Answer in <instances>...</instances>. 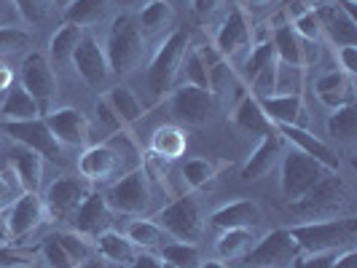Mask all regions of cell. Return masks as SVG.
<instances>
[{
  "label": "cell",
  "instance_id": "6da1fadb",
  "mask_svg": "<svg viewBox=\"0 0 357 268\" xmlns=\"http://www.w3.org/2000/svg\"><path fill=\"white\" fill-rule=\"evenodd\" d=\"M290 239L296 242L298 252L306 255H333V252L349 250L357 239L355 217H328L314 223H301L287 228Z\"/></svg>",
  "mask_w": 357,
  "mask_h": 268
},
{
  "label": "cell",
  "instance_id": "7a4b0ae2",
  "mask_svg": "<svg viewBox=\"0 0 357 268\" xmlns=\"http://www.w3.org/2000/svg\"><path fill=\"white\" fill-rule=\"evenodd\" d=\"M191 46V38L185 30H172L164 38L151 65H148V91H151V105H159L164 97H169L175 89V81L183 68V56Z\"/></svg>",
  "mask_w": 357,
  "mask_h": 268
},
{
  "label": "cell",
  "instance_id": "3957f363",
  "mask_svg": "<svg viewBox=\"0 0 357 268\" xmlns=\"http://www.w3.org/2000/svg\"><path fill=\"white\" fill-rule=\"evenodd\" d=\"M105 56L110 75H129L140 62L145 54V36L140 33L137 22L132 14H119L110 22V30L105 38Z\"/></svg>",
  "mask_w": 357,
  "mask_h": 268
},
{
  "label": "cell",
  "instance_id": "277c9868",
  "mask_svg": "<svg viewBox=\"0 0 357 268\" xmlns=\"http://www.w3.org/2000/svg\"><path fill=\"white\" fill-rule=\"evenodd\" d=\"M19 81L22 89L27 91L36 100L40 116H46L49 110H54V100L59 97V81L54 65L49 62V56L40 52H27L22 65H19Z\"/></svg>",
  "mask_w": 357,
  "mask_h": 268
},
{
  "label": "cell",
  "instance_id": "5b68a950",
  "mask_svg": "<svg viewBox=\"0 0 357 268\" xmlns=\"http://www.w3.org/2000/svg\"><path fill=\"white\" fill-rule=\"evenodd\" d=\"M328 169L320 161H314L312 156H306L301 150H290L282 156V166H280V188H282V198L285 204H296L298 198H304L325 175Z\"/></svg>",
  "mask_w": 357,
  "mask_h": 268
},
{
  "label": "cell",
  "instance_id": "8992f818",
  "mask_svg": "<svg viewBox=\"0 0 357 268\" xmlns=\"http://www.w3.org/2000/svg\"><path fill=\"white\" fill-rule=\"evenodd\" d=\"M156 223L164 228L167 236H172L178 242H188V244H197L202 239V233H204V214H202L199 201L191 194L169 201L156 214Z\"/></svg>",
  "mask_w": 357,
  "mask_h": 268
},
{
  "label": "cell",
  "instance_id": "52a82bcc",
  "mask_svg": "<svg viewBox=\"0 0 357 268\" xmlns=\"http://www.w3.org/2000/svg\"><path fill=\"white\" fill-rule=\"evenodd\" d=\"M102 196H105L107 207H110L113 212L143 214V212H148L151 196H153V194H151V178L145 175L143 166H140V169L129 172L124 178L113 180L110 188H107Z\"/></svg>",
  "mask_w": 357,
  "mask_h": 268
},
{
  "label": "cell",
  "instance_id": "ba28073f",
  "mask_svg": "<svg viewBox=\"0 0 357 268\" xmlns=\"http://www.w3.org/2000/svg\"><path fill=\"white\" fill-rule=\"evenodd\" d=\"M349 198V185L341 178L339 172H325L320 182L306 194L304 198H298L296 204H290V210L304 217H320V214H333L341 210Z\"/></svg>",
  "mask_w": 357,
  "mask_h": 268
},
{
  "label": "cell",
  "instance_id": "9c48e42d",
  "mask_svg": "<svg viewBox=\"0 0 357 268\" xmlns=\"http://www.w3.org/2000/svg\"><path fill=\"white\" fill-rule=\"evenodd\" d=\"M3 132L14 140L17 145H24L30 150H36L43 161H54L62 164V145L52 134L49 124L40 118H30V121H3Z\"/></svg>",
  "mask_w": 357,
  "mask_h": 268
},
{
  "label": "cell",
  "instance_id": "30bf717a",
  "mask_svg": "<svg viewBox=\"0 0 357 268\" xmlns=\"http://www.w3.org/2000/svg\"><path fill=\"white\" fill-rule=\"evenodd\" d=\"M89 182L84 178H56L46 185L43 191V210L46 220H73V214L78 212L81 201L89 196Z\"/></svg>",
  "mask_w": 357,
  "mask_h": 268
},
{
  "label": "cell",
  "instance_id": "8fae6325",
  "mask_svg": "<svg viewBox=\"0 0 357 268\" xmlns=\"http://www.w3.org/2000/svg\"><path fill=\"white\" fill-rule=\"evenodd\" d=\"M215 107V97L210 89H199L191 84H183L169 94V113L183 126H204L210 121Z\"/></svg>",
  "mask_w": 357,
  "mask_h": 268
},
{
  "label": "cell",
  "instance_id": "7c38bea8",
  "mask_svg": "<svg viewBox=\"0 0 357 268\" xmlns=\"http://www.w3.org/2000/svg\"><path fill=\"white\" fill-rule=\"evenodd\" d=\"M78 175L86 182H113V180L129 175L121 156L116 153V148L107 143L86 145L84 153L78 156Z\"/></svg>",
  "mask_w": 357,
  "mask_h": 268
},
{
  "label": "cell",
  "instance_id": "4fadbf2b",
  "mask_svg": "<svg viewBox=\"0 0 357 268\" xmlns=\"http://www.w3.org/2000/svg\"><path fill=\"white\" fill-rule=\"evenodd\" d=\"M40 223H46V210H43L40 194H22L6 210V226H8V236L14 244H22L24 239H30L40 228Z\"/></svg>",
  "mask_w": 357,
  "mask_h": 268
},
{
  "label": "cell",
  "instance_id": "5bb4252c",
  "mask_svg": "<svg viewBox=\"0 0 357 268\" xmlns=\"http://www.w3.org/2000/svg\"><path fill=\"white\" fill-rule=\"evenodd\" d=\"M70 62H73V68H75V75H78L89 89L105 86L107 78H110L105 49L100 46L97 38H89V36L81 38V43L75 46Z\"/></svg>",
  "mask_w": 357,
  "mask_h": 268
},
{
  "label": "cell",
  "instance_id": "9a60e30c",
  "mask_svg": "<svg viewBox=\"0 0 357 268\" xmlns=\"http://www.w3.org/2000/svg\"><path fill=\"white\" fill-rule=\"evenodd\" d=\"M296 255H298V247L290 239L287 228H277V231H268L266 236L255 239L252 250L245 258L255 268H280L282 263H293Z\"/></svg>",
  "mask_w": 357,
  "mask_h": 268
},
{
  "label": "cell",
  "instance_id": "2e32d148",
  "mask_svg": "<svg viewBox=\"0 0 357 268\" xmlns=\"http://www.w3.org/2000/svg\"><path fill=\"white\" fill-rule=\"evenodd\" d=\"M43 121L49 124L52 134L59 140V145H70V148H86L91 140V124L89 118L75 110V107H56L43 116Z\"/></svg>",
  "mask_w": 357,
  "mask_h": 268
},
{
  "label": "cell",
  "instance_id": "e0dca14e",
  "mask_svg": "<svg viewBox=\"0 0 357 268\" xmlns=\"http://www.w3.org/2000/svg\"><path fill=\"white\" fill-rule=\"evenodd\" d=\"M271 43H274V54L282 65H293V68H309L320 59V43H309L298 36L290 24L274 27L271 33Z\"/></svg>",
  "mask_w": 357,
  "mask_h": 268
},
{
  "label": "cell",
  "instance_id": "ac0fdd59",
  "mask_svg": "<svg viewBox=\"0 0 357 268\" xmlns=\"http://www.w3.org/2000/svg\"><path fill=\"white\" fill-rule=\"evenodd\" d=\"M274 129H277V134H280L285 143L293 145L296 150H301V153L312 156L314 161H320L328 172H341L339 153L325 143V140H320L317 134H312L306 126H274Z\"/></svg>",
  "mask_w": 357,
  "mask_h": 268
},
{
  "label": "cell",
  "instance_id": "d6986e66",
  "mask_svg": "<svg viewBox=\"0 0 357 268\" xmlns=\"http://www.w3.org/2000/svg\"><path fill=\"white\" fill-rule=\"evenodd\" d=\"M317 19H320L322 36H328V40L333 46H357V19L349 17L341 6H336L333 0H320L314 6Z\"/></svg>",
  "mask_w": 357,
  "mask_h": 268
},
{
  "label": "cell",
  "instance_id": "ffe728a7",
  "mask_svg": "<svg viewBox=\"0 0 357 268\" xmlns=\"http://www.w3.org/2000/svg\"><path fill=\"white\" fill-rule=\"evenodd\" d=\"M70 223L75 226V233H81L86 239H97L100 233L113 226V210L107 207L105 196L100 191H89V196L81 201Z\"/></svg>",
  "mask_w": 357,
  "mask_h": 268
},
{
  "label": "cell",
  "instance_id": "44dd1931",
  "mask_svg": "<svg viewBox=\"0 0 357 268\" xmlns=\"http://www.w3.org/2000/svg\"><path fill=\"white\" fill-rule=\"evenodd\" d=\"M252 43V27L245 8H234L229 17L223 19L218 36H215V52L226 59H231L236 52L248 49Z\"/></svg>",
  "mask_w": 357,
  "mask_h": 268
},
{
  "label": "cell",
  "instance_id": "7402d4cb",
  "mask_svg": "<svg viewBox=\"0 0 357 268\" xmlns=\"http://www.w3.org/2000/svg\"><path fill=\"white\" fill-rule=\"evenodd\" d=\"M261 110L266 113V118L274 126H306L309 116H306L304 94H274V97H264L258 100Z\"/></svg>",
  "mask_w": 357,
  "mask_h": 268
},
{
  "label": "cell",
  "instance_id": "603a6c76",
  "mask_svg": "<svg viewBox=\"0 0 357 268\" xmlns=\"http://www.w3.org/2000/svg\"><path fill=\"white\" fill-rule=\"evenodd\" d=\"M8 166L17 178L22 194H38L43 185V159L38 156L36 150L17 145L8 150Z\"/></svg>",
  "mask_w": 357,
  "mask_h": 268
},
{
  "label": "cell",
  "instance_id": "cb8c5ba5",
  "mask_svg": "<svg viewBox=\"0 0 357 268\" xmlns=\"http://www.w3.org/2000/svg\"><path fill=\"white\" fill-rule=\"evenodd\" d=\"M261 207L252 198H234L229 204L218 207L210 214V223L218 231H229V228H255L261 223Z\"/></svg>",
  "mask_w": 357,
  "mask_h": 268
},
{
  "label": "cell",
  "instance_id": "d4e9b609",
  "mask_svg": "<svg viewBox=\"0 0 357 268\" xmlns=\"http://www.w3.org/2000/svg\"><path fill=\"white\" fill-rule=\"evenodd\" d=\"M314 94L325 107L336 110L341 105L355 102V78L344 70H328L314 81Z\"/></svg>",
  "mask_w": 357,
  "mask_h": 268
},
{
  "label": "cell",
  "instance_id": "484cf974",
  "mask_svg": "<svg viewBox=\"0 0 357 268\" xmlns=\"http://www.w3.org/2000/svg\"><path fill=\"white\" fill-rule=\"evenodd\" d=\"M282 137L274 132V134H266V137H261V143L252 148V153L248 156V161L242 164V172H239V178L242 180H261L266 178L268 172L274 169V164L280 161L282 156Z\"/></svg>",
  "mask_w": 357,
  "mask_h": 268
},
{
  "label": "cell",
  "instance_id": "4316f807",
  "mask_svg": "<svg viewBox=\"0 0 357 268\" xmlns=\"http://www.w3.org/2000/svg\"><path fill=\"white\" fill-rule=\"evenodd\" d=\"M229 118H231V124L236 126V129H242V132H248V134L266 137V134H274V132H277L274 124L266 118V113L261 110V102H258L252 94H242V97H239V102L234 105Z\"/></svg>",
  "mask_w": 357,
  "mask_h": 268
},
{
  "label": "cell",
  "instance_id": "83f0119b",
  "mask_svg": "<svg viewBox=\"0 0 357 268\" xmlns=\"http://www.w3.org/2000/svg\"><path fill=\"white\" fill-rule=\"evenodd\" d=\"M185 150H188V132L175 124L159 126L148 143V153L167 161H178L180 156H185Z\"/></svg>",
  "mask_w": 357,
  "mask_h": 268
},
{
  "label": "cell",
  "instance_id": "f1b7e54d",
  "mask_svg": "<svg viewBox=\"0 0 357 268\" xmlns=\"http://www.w3.org/2000/svg\"><path fill=\"white\" fill-rule=\"evenodd\" d=\"M94 250L100 252L102 260L116 263V266H129V263L135 260V255L140 252L129 242L126 233H119V231H113V228H107V231H102L94 239Z\"/></svg>",
  "mask_w": 357,
  "mask_h": 268
},
{
  "label": "cell",
  "instance_id": "f546056e",
  "mask_svg": "<svg viewBox=\"0 0 357 268\" xmlns=\"http://www.w3.org/2000/svg\"><path fill=\"white\" fill-rule=\"evenodd\" d=\"M199 56L204 62V70H207V84H210V91L213 97H220L223 91L231 86L234 81V68L226 56L215 52V46H197Z\"/></svg>",
  "mask_w": 357,
  "mask_h": 268
},
{
  "label": "cell",
  "instance_id": "4dcf8cb0",
  "mask_svg": "<svg viewBox=\"0 0 357 268\" xmlns=\"http://www.w3.org/2000/svg\"><path fill=\"white\" fill-rule=\"evenodd\" d=\"M107 100V105H110V110L116 113V118L121 121V126H132L137 124L140 118H143L145 107L143 102H140V97L135 94V91L129 89V86H113V89H107L105 94H102Z\"/></svg>",
  "mask_w": 357,
  "mask_h": 268
},
{
  "label": "cell",
  "instance_id": "1f68e13d",
  "mask_svg": "<svg viewBox=\"0 0 357 268\" xmlns=\"http://www.w3.org/2000/svg\"><path fill=\"white\" fill-rule=\"evenodd\" d=\"M135 22H137L143 36H156V33H161L164 27H169L175 22V8H172L169 0H148Z\"/></svg>",
  "mask_w": 357,
  "mask_h": 268
},
{
  "label": "cell",
  "instance_id": "d6a6232c",
  "mask_svg": "<svg viewBox=\"0 0 357 268\" xmlns=\"http://www.w3.org/2000/svg\"><path fill=\"white\" fill-rule=\"evenodd\" d=\"M0 116L6 121H30V118H40V110H38L36 100L22 86H11L0 102Z\"/></svg>",
  "mask_w": 357,
  "mask_h": 268
},
{
  "label": "cell",
  "instance_id": "836d02e7",
  "mask_svg": "<svg viewBox=\"0 0 357 268\" xmlns=\"http://www.w3.org/2000/svg\"><path fill=\"white\" fill-rule=\"evenodd\" d=\"M107 14V0H70L65 8H62V17L68 24L75 27H94L100 24Z\"/></svg>",
  "mask_w": 357,
  "mask_h": 268
},
{
  "label": "cell",
  "instance_id": "e575fe53",
  "mask_svg": "<svg viewBox=\"0 0 357 268\" xmlns=\"http://www.w3.org/2000/svg\"><path fill=\"white\" fill-rule=\"evenodd\" d=\"M252 244H255L252 228H229V231H220L215 242V252L220 260H239L252 250Z\"/></svg>",
  "mask_w": 357,
  "mask_h": 268
},
{
  "label": "cell",
  "instance_id": "d590c367",
  "mask_svg": "<svg viewBox=\"0 0 357 268\" xmlns=\"http://www.w3.org/2000/svg\"><path fill=\"white\" fill-rule=\"evenodd\" d=\"M126 236H129V242L137 247V250L143 252H151V250H161L164 247V242H167V233L161 228L156 220H132L129 223V228H126Z\"/></svg>",
  "mask_w": 357,
  "mask_h": 268
},
{
  "label": "cell",
  "instance_id": "8d00e7d4",
  "mask_svg": "<svg viewBox=\"0 0 357 268\" xmlns=\"http://www.w3.org/2000/svg\"><path fill=\"white\" fill-rule=\"evenodd\" d=\"M218 169H220V166H218L215 161L188 159L183 164V169H180V178H183V185H185L188 191H204V188L215 185Z\"/></svg>",
  "mask_w": 357,
  "mask_h": 268
},
{
  "label": "cell",
  "instance_id": "74e56055",
  "mask_svg": "<svg viewBox=\"0 0 357 268\" xmlns=\"http://www.w3.org/2000/svg\"><path fill=\"white\" fill-rule=\"evenodd\" d=\"M81 38H84V30L65 22V24L52 36V40H49V62H52V65L68 62L73 56V52H75V46L81 43Z\"/></svg>",
  "mask_w": 357,
  "mask_h": 268
},
{
  "label": "cell",
  "instance_id": "f35d334b",
  "mask_svg": "<svg viewBox=\"0 0 357 268\" xmlns=\"http://www.w3.org/2000/svg\"><path fill=\"white\" fill-rule=\"evenodd\" d=\"M328 134L333 137V140H344V143H349V140H355L357 134V105H341L336 107L331 116H328Z\"/></svg>",
  "mask_w": 357,
  "mask_h": 268
},
{
  "label": "cell",
  "instance_id": "ab89813d",
  "mask_svg": "<svg viewBox=\"0 0 357 268\" xmlns=\"http://www.w3.org/2000/svg\"><path fill=\"white\" fill-rule=\"evenodd\" d=\"M164 263H169L172 268H199L202 266V252L197 244H188V242H172V244H164L159 255Z\"/></svg>",
  "mask_w": 357,
  "mask_h": 268
},
{
  "label": "cell",
  "instance_id": "60d3db41",
  "mask_svg": "<svg viewBox=\"0 0 357 268\" xmlns=\"http://www.w3.org/2000/svg\"><path fill=\"white\" fill-rule=\"evenodd\" d=\"M271 62H277V54H274V43H271V38H266V40H255L250 56H248V62H245V70H242L245 81L250 84L252 78L264 70V68H268Z\"/></svg>",
  "mask_w": 357,
  "mask_h": 268
},
{
  "label": "cell",
  "instance_id": "b9f144b4",
  "mask_svg": "<svg viewBox=\"0 0 357 268\" xmlns=\"http://www.w3.org/2000/svg\"><path fill=\"white\" fill-rule=\"evenodd\" d=\"M38 255H40V260H43L49 268H75L78 266L70 255H68V250L62 247V242H59V236H56V233L46 236V239L40 242Z\"/></svg>",
  "mask_w": 357,
  "mask_h": 268
},
{
  "label": "cell",
  "instance_id": "7bdbcfd3",
  "mask_svg": "<svg viewBox=\"0 0 357 268\" xmlns=\"http://www.w3.org/2000/svg\"><path fill=\"white\" fill-rule=\"evenodd\" d=\"M304 68L282 65L277 59V86H274V94H301L304 91Z\"/></svg>",
  "mask_w": 357,
  "mask_h": 268
},
{
  "label": "cell",
  "instance_id": "ee69618b",
  "mask_svg": "<svg viewBox=\"0 0 357 268\" xmlns=\"http://www.w3.org/2000/svg\"><path fill=\"white\" fill-rule=\"evenodd\" d=\"M183 75H185V84H191V86H199V89H210V84H207V70H204V62H202V56H199V49L194 46H188V52L183 56Z\"/></svg>",
  "mask_w": 357,
  "mask_h": 268
},
{
  "label": "cell",
  "instance_id": "f6af8a7d",
  "mask_svg": "<svg viewBox=\"0 0 357 268\" xmlns=\"http://www.w3.org/2000/svg\"><path fill=\"white\" fill-rule=\"evenodd\" d=\"M17 14L22 17L24 24H43L49 17V8H52V0H11Z\"/></svg>",
  "mask_w": 357,
  "mask_h": 268
},
{
  "label": "cell",
  "instance_id": "bcb514c9",
  "mask_svg": "<svg viewBox=\"0 0 357 268\" xmlns=\"http://www.w3.org/2000/svg\"><path fill=\"white\" fill-rule=\"evenodd\" d=\"M33 36L22 27H0V56L6 54H19L24 49H30Z\"/></svg>",
  "mask_w": 357,
  "mask_h": 268
},
{
  "label": "cell",
  "instance_id": "7dc6e473",
  "mask_svg": "<svg viewBox=\"0 0 357 268\" xmlns=\"http://www.w3.org/2000/svg\"><path fill=\"white\" fill-rule=\"evenodd\" d=\"M56 236H59L62 247L68 250V255H70L75 263H84V260L91 258V244L86 236H81V233H75V231H62V233H56Z\"/></svg>",
  "mask_w": 357,
  "mask_h": 268
},
{
  "label": "cell",
  "instance_id": "c3c4849f",
  "mask_svg": "<svg viewBox=\"0 0 357 268\" xmlns=\"http://www.w3.org/2000/svg\"><path fill=\"white\" fill-rule=\"evenodd\" d=\"M290 27L304 38V40H309V43H320L322 30H320V19H317V11H314V8H309V11H304V14H298V17L290 22Z\"/></svg>",
  "mask_w": 357,
  "mask_h": 268
},
{
  "label": "cell",
  "instance_id": "681fc988",
  "mask_svg": "<svg viewBox=\"0 0 357 268\" xmlns=\"http://www.w3.org/2000/svg\"><path fill=\"white\" fill-rule=\"evenodd\" d=\"M320 0H280V11L274 17V24L282 27V24H290L298 14H304L309 8H314Z\"/></svg>",
  "mask_w": 357,
  "mask_h": 268
},
{
  "label": "cell",
  "instance_id": "f907efd6",
  "mask_svg": "<svg viewBox=\"0 0 357 268\" xmlns=\"http://www.w3.org/2000/svg\"><path fill=\"white\" fill-rule=\"evenodd\" d=\"M223 8H226V0H191V14H194L202 24H207V22H213L215 17H220Z\"/></svg>",
  "mask_w": 357,
  "mask_h": 268
},
{
  "label": "cell",
  "instance_id": "816d5d0a",
  "mask_svg": "<svg viewBox=\"0 0 357 268\" xmlns=\"http://www.w3.org/2000/svg\"><path fill=\"white\" fill-rule=\"evenodd\" d=\"M94 110H97V118H100V124L105 126L107 132H126L124 126H121V121L116 118V113L110 110V105H107L105 97H100V100L94 102Z\"/></svg>",
  "mask_w": 357,
  "mask_h": 268
},
{
  "label": "cell",
  "instance_id": "f5cc1de1",
  "mask_svg": "<svg viewBox=\"0 0 357 268\" xmlns=\"http://www.w3.org/2000/svg\"><path fill=\"white\" fill-rule=\"evenodd\" d=\"M339 70H344L347 75H352L355 78L357 75V46H341L339 49Z\"/></svg>",
  "mask_w": 357,
  "mask_h": 268
},
{
  "label": "cell",
  "instance_id": "db71d44e",
  "mask_svg": "<svg viewBox=\"0 0 357 268\" xmlns=\"http://www.w3.org/2000/svg\"><path fill=\"white\" fill-rule=\"evenodd\" d=\"M336 255V252H333ZM333 255H296L293 258V268H331V260H333Z\"/></svg>",
  "mask_w": 357,
  "mask_h": 268
},
{
  "label": "cell",
  "instance_id": "11a10c76",
  "mask_svg": "<svg viewBox=\"0 0 357 268\" xmlns=\"http://www.w3.org/2000/svg\"><path fill=\"white\" fill-rule=\"evenodd\" d=\"M129 268H172L169 263H164L159 255H151V252H137L135 260L129 263Z\"/></svg>",
  "mask_w": 357,
  "mask_h": 268
},
{
  "label": "cell",
  "instance_id": "9f6ffc18",
  "mask_svg": "<svg viewBox=\"0 0 357 268\" xmlns=\"http://www.w3.org/2000/svg\"><path fill=\"white\" fill-rule=\"evenodd\" d=\"M331 268H357V252H355V247L336 252V255H333V260H331Z\"/></svg>",
  "mask_w": 357,
  "mask_h": 268
},
{
  "label": "cell",
  "instance_id": "6f0895ef",
  "mask_svg": "<svg viewBox=\"0 0 357 268\" xmlns=\"http://www.w3.org/2000/svg\"><path fill=\"white\" fill-rule=\"evenodd\" d=\"M11 86H14V70L6 62H0V94H6Z\"/></svg>",
  "mask_w": 357,
  "mask_h": 268
},
{
  "label": "cell",
  "instance_id": "680465c9",
  "mask_svg": "<svg viewBox=\"0 0 357 268\" xmlns=\"http://www.w3.org/2000/svg\"><path fill=\"white\" fill-rule=\"evenodd\" d=\"M11 244V236H8V226H6V214L0 212V247Z\"/></svg>",
  "mask_w": 357,
  "mask_h": 268
},
{
  "label": "cell",
  "instance_id": "91938a15",
  "mask_svg": "<svg viewBox=\"0 0 357 268\" xmlns=\"http://www.w3.org/2000/svg\"><path fill=\"white\" fill-rule=\"evenodd\" d=\"M75 268H107L102 263V258H89V260H84V263H78Z\"/></svg>",
  "mask_w": 357,
  "mask_h": 268
},
{
  "label": "cell",
  "instance_id": "94428289",
  "mask_svg": "<svg viewBox=\"0 0 357 268\" xmlns=\"http://www.w3.org/2000/svg\"><path fill=\"white\" fill-rule=\"evenodd\" d=\"M333 3H336V6H341V8H344L349 17H355V3H357V0H333Z\"/></svg>",
  "mask_w": 357,
  "mask_h": 268
},
{
  "label": "cell",
  "instance_id": "6125c7cd",
  "mask_svg": "<svg viewBox=\"0 0 357 268\" xmlns=\"http://www.w3.org/2000/svg\"><path fill=\"white\" fill-rule=\"evenodd\" d=\"M199 268H229L223 260H202V266Z\"/></svg>",
  "mask_w": 357,
  "mask_h": 268
},
{
  "label": "cell",
  "instance_id": "be15d7a7",
  "mask_svg": "<svg viewBox=\"0 0 357 268\" xmlns=\"http://www.w3.org/2000/svg\"><path fill=\"white\" fill-rule=\"evenodd\" d=\"M8 191H14V185L8 182V178H6V175H0V194H8Z\"/></svg>",
  "mask_w": 357,
  "mask_h": 268
},
{
  "label": "cell",
  "instance_id": "e7e4bbea",
  "mask_svg": "<svg viewBox=\"0 0 357 268\" xmlns=\"http://www.w3.org/2000/svg\"><path fill=\"white\" fill-rule=\"evenodd\" d=\"M54 6H59V8H65V6H68V3H70V0H52Z\"/></svg>",
  "mask_w": 357,
  "mask_h": 268
},
{
  "label": "cell",
  "instance_id": "03108f58",
  "mask_svg": "<svg viewBox=\"0 0 357 268\" xmlns=\"http://www.w3.org/2000/svg\"><path fill=\"white\" fill-rule=\"evenodd\" d=\"M14 268H36V266H30V263H27V266H14Z\"/></svg>",
  "mask_w": 357,
  "mask_h": 268
},
{
  "label": "cell",
  "instance_id": "003e7915",
  "mask_svg": "<svg viewBox=\"0 0 357 268\" xmlns=\"http://www.w3.org/2000/svg\"><path fill=\"white\" fill-rule=\"evenodd\" d=\"M242 3H250V6H252V3H258V0H242Z\"/></svg>",
  "mask_w": 357,
  "mask_h": 268
}]
</instances>
